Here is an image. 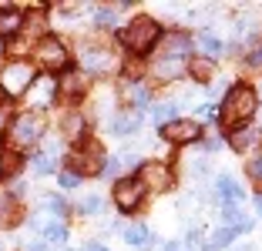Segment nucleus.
<instances>
[{"label":"nucleus","mask_w":262,"mask_h":251,"mask_svg":"<svg viewBox=\"0 0 262 251\" xmlns=\"http://www.w3.org/2000/svg\"><path fill=\"white\" fill-rule=\"evenodd\" d=\"M255 104H259V97H255L252 87H246V84H235V87L225 94L219 117H222V124H225L229 131H239V128H246V121L255 114Z\"/></svg>","instance_id":"f257e3e1"},{"label":"nucleus","mask_w":262,"mask_h":251,"mask_svg":"<svg viewBox=\"0 0 262 251\" xmlns=\"http://www.w3.org/2000/svg\"><path fill=\"white\" fill-rule=\"evenodd\" d=\"M158 37H162V27H158V20H151V17H135V20L118 34V40H121L131 54H148L158 44Z\"/></svg>","instance_id":"f03ea898"},{"label":"nucleus","mask_w":262,"mask_h":251,"mask_svg":"<svg viewBox=\"0 0 262 251\" xmlns=\"http://www.w3.org/2000/svg\"><path fill=\"white\" fill-rule=\"evenodd\" d=\"M31 84H34V67L27 61L7 64V67H4V74H0V87H4V94H10V97L24 94Z\"/></svg>","instance_id":"7ed1b4c3"},{"label":"nucleus","mask_w":262,"mask_h":251,"mask_svg":"<svg viewBox=\"0 0 262 251\" xmlns=\"http://www.w3.org/2000/svg\"><path fill=\"white\" fill-rule=\"evenodd\" d=\"M71 171H74L77 178L81 174H101V171H104V151H101V144L88 141L84 147H77V151L71 154Z\"/></svg>","instance_id":"20e7f679"},{"label":"nucleus","mask_w":262,"mask_h":251,"mask_svg":"<svg viewBox=\"0 0 262 251\" xmlns=\"http://www.w3.org/2000/svg\"><path fill=\"white\" fill-rule=\"evenodd\" d=\"M141 201H145V184H141L138 178H121V181L115 184V205L121 208V211H135Z\"/></svg>","instance_id":"39448f33"},{"label":"nucleus","mask_w":262,"mask_h":251,"mask_svg":"<svg viewBox=\"0 0 262 251\" xmlns=\"http://www.w3.org/2000/svg\"><path fill=\"white\" fill-rule=\"evenodd\" d=\"M81 67L88 70V74H111V70L118 67L115 54L108 51V47H84L81 51Z\"/></svg>","instance_id":"423d86ee"},{"label":"nucleus","mask_w":262,"mask_h":251,"mask_svg":"<svg viewBox=\"0 0 262 251\" xmlns=\"http://www.w3.org/2000/svg\"><path fill=\"white\" fill-rule=\"evenodd\" d=\"M138 181L151 191H168L175 184V174H171V167L162 164V161H151V164H141V174Z\"/></svg>","instance_id":"0eeeda50"},{"label":"nucleus","mask_w":262,"mask_h":251,"mask_svg":"<svg viewBox=\"0 0 262 251\" xmlns=\"http://www.w3.org/2000/svg\"><path fill=\"white\" fill-rule=\"evenodd\" d=\"M37 61H40V67H47V70H61L64 64H68V51H64V44L57 37H44L37 44Z\"/></svg>","instance_id":"6e6552de"},{"label":"nucleus","mask_w":262,"mask_h":251,"mask_svg":"<svg viewBox=\"0 0 262 251\" xmlns=\"http://www.w3.org/2000/svg\"><path fill=\"white\" fill-rule=\"evenodd\" d=\"M40 134H44V124H40V117L34 114H20L14 121V128H10V137H14V144H34V141H40Z\"/></svg>","instance_id":"1a4fd4ad"},{"label":"nucleus","mask_w":262,"mask_h":251,"mask_svg":"<svg viewBox=\"0 0 262 251\" xmlns=\"http://www.w3.org/2000/svg\"><path fill=\"white\" fill-rule=\"evenodd\" d=\"M162 134H165V141H171V144H192V141H199L202 128L195 121H171V124L162 128Z\"/></svg>","instance_id":"9d476101"},{"label":"nucleus","mask_w":262,"mask_h":251,"mask_svg":"<svg viewBox=\"0 0 262 251\" xmlns=\"http://www.w3.org/2000/svg\"><path fill=\"white\" fill-rule=\"evenodd\" d=\"M54 91H57V84L51 81V77H40V84H31V104L34 107L54 104Z\"/></svg>","instance_id":"9b49d317"},{"label":"nucleus","mask_w":262,"mask_h":251,"mask_svg":"<svg viewBox=\"0 0 262 251\" xmlns=\"http://www.w3.org/2000/svg\"><path fill=\"white\" fill-rule=\"evenodd\" d=\"M141 128V111H131V114H115L111 117V134H135Z\"/></svg>","instance_id":"f8f14e48"},{"label":"nucleus","mask_w":262,"mask_h":251,"mask_svg":"<svg viewBox=\"0 0 262 251\" xmlns=\"http://www.w3.org/2000/svg\"><path fill=\"white\" fill-rule=\"evenodd\" d=\"M192 47V37L188 34H168L165 37V44H162V51H165V57H171V61H182V54Z\"/></svg>","instance_id":"ddd939ff"},{"label":"nucleus","mask_w":262,"mask_h":251,"mask_svg":"<svg viewBox=\"0 0 262 251\" xmlns=\"http://www.w3.org/2000/svg\"><path fill=\"white\" fill-rule=\"evenodd\" d=\"M124 241H128L131 248H151L155 238L145 224H128V228H124Z\"/></svg>","instance_id":"4468645a"},{"label":"nucleus","mask_w":262,"mask_h":251,"mask_svg":"<svg viewBox=\"0 0 262 251\" xmlns=\"http://www.w3.org/2000/svg\"><path fill=\"white\" fill-rule=\"evenodd\" d=\"M259 137L262 134L255 128H239V131H232L229 141H232V147H235V151H249L252 144H259Z\"/></svg>","instance_id":"2eb2a0df"},{"label":"nucleus","mask_w":262,"mask_h":251,"mask_svg":"<svg viewBox=\"0 0 262 251\" xmlns=\"http://www.w3.org/2000/svg\"><path fill=\"white\" fill-rule=\"evenodd\" d=\"M222 218H225V224H229L232 231H249V228H252V221H249L235 205H225L222 208Z\"/></svg>","instance_id":"dca6fc26"},{"label":"nucleus","mask_w":262,"mask_h":251,"mask_svg":"<svg viewBox=\"0 0 262 251\" xmlns=\"http://www.w3.org/2000/svg\"><path fill=\"white\" fill-rule=\"evenodd\" d=\"M215 191L222 194L225 201H229V205H235V201H242V188L235 184V178H229V174H222V178L215 181Z\"/></svg>","instance_id":"f3484780"},{"label":"nucleus","mask_w":262,"mask_h":251,"mask_svg":"<svg viewBox=\"0 0 262 251\" xmlns=\"http://www.w3.org/2000/svg\"><path fill=\"white\" fill-rule=\"evenodd\" d=\"M199 47H202V57H205V61H215V57H222V54H225V44L219 37H212V34H202Z\"/></svg>","instance_id":"a211bd4d"},{"label":"nucleus","mask_w":262,"mask_h":251,"mask_svg":"<svg viewBox=\"0 0 262 251\" xmlns=\"http://www.w3.org/2000/svg\"><path fill=\"white\" fill-rule=\"evenodd\" d=\"M20 14L14 7H0V34H17L20 31Z\"/></svg>","instance_id":"6ab92c4d"},{"label":"nucleus","mask_w":262,"mask_h":251,"mask_svg":"<svg viewBox=\"0 0 262 251\" xmlns=\"http://www.w3.org/2000/svg\"><path fill=\"white\" fill-rule=\"evenodd\" d=\"M155 74L162 77V81H171V77L182 74V61H171V57H162V61L155 64Z\"/></svg>","instance_id":"aec40b11"},{"label":"nucleus","mask_w":262,"mask_h":251,"mask_svg":"<svg viewBox=\"0 0 262 251\" xmlns=\"http://www.w3.org/2000/svg\"><path fill=\"white\" fill-rule=\"evenodd\" d=\"M188 70H192V77H195V81H208V77L215 74V64H212V61H205V57H195V61L188 64Z\"/></svg>","instance_id":"412c9836"},{"label":"nucleus","mask_w":262,"mask_h":251,"mask_svg":"<svg viewBox=\"0 0 262 251\" xmlns=\"http://www.w3.org/2000/svg\"><path fill=\"white\" fill-rule=\"evenodd\" d=\"M64 134H68L71 141H77V137L84 134V117L81 114H68L64 117Z\"/></svg>","instance_id":"4be33fe9"},{"label":"nucleus","mask_w":262,"mask_h":251,"mask_svg":"<svg viewBox=\"0 0 262 251\" xmlns=\"http://www.w3.org/2000/svg\"><path fill=\"white\" fill-rule=\"evenodd\" d=\"M61 91L71 94V97H77V94L84 91V77H81V74H68V77L61 81Z\"/></svg>","instance_id":"5701e85b"},{"label":"nucleus","mask_w":262,"mask_h":251,"mask_svg":"<svg viewBox=\"0 0 262 251\" xmlns=\"http://www.w3.org/2000/svg\"><path fill=\"white\" fill-rule=\"evenodd\" d=\"M44 238L54 241V244H61V241H68V228H64L61 221H51V224H44Z\"/></svg>","instance_id":"b1692460"},{"label":"nucleus","mask_w":262,"mask_h":251,"mask_svg":"<svg viewBox=\"0 0 262 251\" xmlns=\"http://www.w3.org/2000/svg\"><path fill=\"white\" fill-rule=\"evenodd\" d=\"M128 101L135 104V111H141V107L148 104V87H141V84H128Z\"/></svg>","instance_id":"393cba45"},{"label":"nucleus","mask_w":262,"mask_h":251,"mask_svg":"<svg viewBox=\"0 0 262 251\" xmlns=\"http://www.w3.org/2000/svg\"><path fill=\"white\" fill-rule=\"evenodd\" d=\"M115 20H118V7H101V10H94V23H98V27H115Z\"/></svg>","instance_id":"a878e982"},{"label":"nucleus","mask_w":262,"mask_h":251,"mask_svg":"<svg viewBox=\"0 0 262 251\" xmlns=\"http://www.w3.org/2000/svg\"><path fill=\"white\" fill-rule=\"evenodd\" d=\"M31 167H34V174H51L54 171V158L51 154H34Z\"/></svg>","instance_id":"bb28decb"},{"label":"nucleus","mask_w":262,"mask_h":251,"mask_svg":"<svg viewBox=\"0 0 262 251\" xmlns=\"http://www.w3.org/2000/svg\"><path fill=\"white\" fill-rule=\"evenodd\" d=\"M101 205H104V201H101L98 194H88V198H81L77 211H81V214H98V211H101Z\"/></svg>","instance_id":"cd10ccee"},{"label":"nucleus","mask_w":262,"mask_h":251,"mask_svg":"<svg viewBox=\"0 0 262 251\" xmlns=\"http://www.w3.org/2000/svg\"><path fill=\"white\" fill-rule=\"evenodd\" d=\"M155 121L162 124V128L171 124V121H175V104H158V107H155Z\"/></svg>","instance_id":"c85d7f7f"},{"label":"nucleus","mask_w":262,"mask_h":251,"mask_svg":"<svg viewBox=\"0 0 262 251\" xmlns=\"http://www.w3.org/2000/svg\"><path fill=\"white\" fill-rule=\"evenodd\" d=\"M235 235H239V231L219 228V231H215V238H212V248H225V244H232V241H235Z\"/></svg>","instance_id":"c756f323"},{"label":"nucleus","mask_w":262,"mask_h":251,"mask_svg":"<svg viewBox=\"0 0 262 251\" xmlns=\"http://www.w3.org/2000/svg\"><path fill=\"white\" fill-rule=\"evenodd\" d=\"M20 167V158L17 154H0V174H14Z\"/></svg>","instance_id":"7c9ffc66"},{"label":"nucleus","mask_w":262,"mask_h":251,"mask_svg":"<svg viewBox=\"0 0 262 251\" xmlns=\"http://www.w3.org/2000/svg\"><path fill=\"white\" fill-rule=\"evenodd\" d=\"M44 205L51 208V214H57V218H61V214H68V205H64V198H57V194H47Z\"/></svg>","instance_id":"2f4dec72"},{"label":"nucleus","mask_w":262,"mask_h":251,"mask_svg":"<svg viewBox=\"0 0 262 251\" xmlns=\"http://www.w3.org/2000/svg\"><path fill=\"white\" fill-rule=\"evenodd\" d=\"M77 184H81V178H77L74 171H64L61 174V188H77Z\"/></svg>","instance_id":"473e14b6"},{"label":"nucleus","mask_w":262,"mask_h":251,"mask_svg":"<svg viewBox=\"0 0 262 251\" xmlns=\"http://www.w3.org/2000/svg\"><path fill=\"white\" fill-rule=\"evenodd\" d=\"M249 174H252L255 181H262V158H255L252 164H249Z\"/></svg>","instance_id":"72a5a7b5"},{"label":"nucleus","mask_w":262,"mask_h":251,"mask_svg":"<svg viewBox=\"0 0 262 251\" xmlns=\"http://www.w3.org/2000/svg\"><path fill=\"white\" fill-rule=\"evenodd\" d=\"M249 64H252V67H262V44L255 47L252 54H249Z\"/></svg>","instance_id":"f704fd0d"},{"label":"nucleus","mask_w":262,"mask_h":251,"mask_svg":"<svg viewBox=\"0 0 262 251\" xmlns=\"http://www.w3.org/2000/svg\"><path fill=\"white\" fill-rule=\"evenodd\" d=\"M7 124H10V114H7V107H0V134L7 131Z\"/></svg>","instance_id":"c9c22d12"},{"label":"nucleus","mask_w":262,"mask_h":251,"mask_svg":"<svg viewBox=\"0 0 262 251\" xmlns=\"http://www.w3.org/2000/svg\"><path fill=\"white\" fill-rule=\"evenodd\" d=\"M84 251H108V248H104V244H98V241H88Z\"/></svg>","instance_id":"e433bc0d"},{"label":"nucleus","mask_w":262,"mask_h":251,"mask_svg":"<svg viewBox=\"0 0 262 251\" xmlns=\"http://www.w3.org/2000/svg\"><path fill=\"white\" fill-rule=\"evenodd\" d=\"M162 251H188V248H185V244H175V241H171V244H165Z\"/></svg>","instance_id":"4c0bfd02"},{"label":"nucleus","mask_w":262,"mask_h":251,"mask_svg":"<svg viewBox=\"0 0 262 251\" xmlns=\"http://www.w3.org/2000/svg\"><path fill=\"white\" fill-rule=\"evenodd\" d=\"M255 211H259V218H262V194H255Z\"/></svg>","instance_id":"58836bf2"},{"label":"nucleus","mask_w":262,"mask_h":251,"mask_svg":"<svg viewBox=\"0 0 262 251\" xmlns=\"http://www.w3.org/2000/svg\"><path fill=\"white\" fill-rule=\"evenodd\" d=\"M27 251H47L44 244H27Z\"/></svg>","instance_id":"ea45409f"},{"label":"nucleus","mask_w":262,"mask_h":251,"mask_svg":"<svg viewBox=\"0 0 262 251\" xmlns=\"http://www.w3.org/2000/svg\"><path fill=\"white\" fill-rule=\"evenodd\" d=\"M0 51H4V47H0Z\"/></svg>","instance_id":"a19ab883"}]
</instances>
